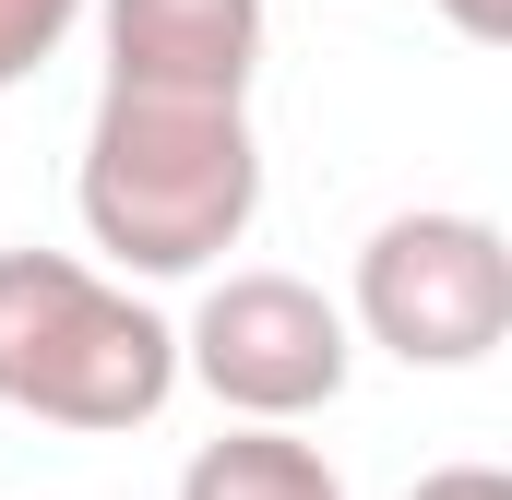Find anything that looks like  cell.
I'll return each mask as SVG.
<instances>
[{"label":"cell","mask_w":512,"mask_h":500,"mask_svg":"<svg viewBox=\"0 0 512 500\" xmlns=\"http://www.w3.org/2000/svg\"><path fill=\"white\" fill-rule=\"evenodd\" d=\"M72 203L120 274H215L262 215V131L203 96H96Z\"/></svg>","instance_id":"obj_1"},{"label":"cell","mask_w":512,"mask_h":500,"mask_svg":"<svg viewBox=\"0 0 512 500\" xmlns=\"http://www.w3.org/2000/svg\"><path fill=\"white\" fill-rule=\"evenodd\" d=\"M179 393V322L72 250H0V405L48 429H155Z\"/></svg>","instance_id":"obj_2"},{"label":"cell","mask_w":512,"mask_h":500,"mask_svg":"<svg viewBox=\"0 0 512 500\" xmlns=\"http://www.w3.org/2000/svg\"><path fill=\"white\" fill-rule=\"evenodd\" d=\"M346 334L382 346L405 370H477L512 334V239L489 215L417 203L358 239V286H346Z\"/></svg>","instance_id":"obj_3"},{"label":"cell","mask_w":512,"mask_h":500,"mask_svg":"<svg viewBox=\"0 0 512 500\" xmlns=\"http://www.w3.org/2000/svg\"><path fill=\"white\" fill-rule=\"evenodd\" d=\"M346 370H358V334L310 274H215L191 334H179V381H203L239 429L322 417L346 393Z\"/></svg>","instance_id":"obj_4"},{"label":"cell","mask_w":512,"mask_h":500,"mask_svg":"<svg viewBox=\"0 0 512 500\" xmlns=\"http://www.w3.org/2000/svg\"><path fill=\"white\" fill-rule=\"evenodd\" d=\"M84 24H96V48H108V96H203V108H251L262 0H96Z\"/></svg>","instance_id":"obj_5"},{"label":"cell","mask_w":512,"mask_h":500,"mask_svg":"<svg viewBox=\"0 0 512 500\" xmlns=\"http://www.w3.org/2000/svg\"><path fill=\"white\" fill-rule=\"evenodd\" d=\"M179 500H346V477L286 429H215L179 465Z\"/></svg>","instance_id":"obj_6"},{"label":"cell","mask_w":512,"mask_h":500,"mask_svg":"<svg viewBox=\"0 0 512 500\" xmlns=\"http://www.w3.org/2000/svg\"><path fill=\"white\" fill-rule=\"evenodd\" d=\"M96 0H0V96L12 84H36L60 48H72V24H84Z\"/></svg>","instance_id":"obj_7"},{"label":"cell","mask_w":512,"mask_h":500,"mask_svg":"<svg viewBox=\"0 0 512 500\" xmlns=\"http://www.w3.org/2000/svg\"><path fill=\"white\" fill-rule=\"evenodd\" d=\"M405 500H512V477H501V465H429Z\"/></svg>","instance_id":"obj_8"},{"label":"cell","mask_w":512,"mask_h":500,"mask_svg":"<svg viewBox=\"0 0 512 500\" xmlns=\"http://www.w3.org/2000/svg\"><path fill=\"white\" fill-rule=\"evenodd\" d=\"M429 12H441L465 48H512V0H429Z\"/></svg>","instance_id":"obj_9"}]
</instances>
